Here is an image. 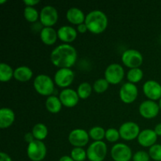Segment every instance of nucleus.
I'll return each instance as SVG.
<instances>
[{
    "mask_svg": "<svg viewBox=\"0 0 161 161\" xmlns=\"http://www.w3.org/2000/svg\"><path fill=\"white\" fill-rule=\"evenodd\" d=\"M50 61L59 69H70L77 60V51L70 44H61L50 53Z\"/></svg>",
    "mask_w": 161,
    "mask_h": 161,
    "instance_id": "f257e3e1",
    "label": "nucleus"
},
{
    "mask_svg": "<svg viewBox=\"0 0 161 161\" xmlns=\"http://www.w3.org/2000/svg\"><path fill=\"white\" fill-rule=\"evenodd\" d=\"M85 24L88 31L93 34H101L108 26V17L102 10L94 9L88 13L85 19Z\"/></svg>",
    "mask_w": 161,
    "mask_h": 161,
    "instance_id": "f03ea898",
    "label": "nucleus"
},
{
    "mask_svg": "<svg viewBox=\"0 0 161 161\" xmlns=\"http://www.w3.org/2000/svg\"><path fill=\"white\" fill-rule=\"evenodd\" d=\"M33 86L36 92L42 96H51L54 92V81L48 75L39 74L35 78Z\"/></svg>",
    "mask_w": 161,
    "mask_h": 161,
    "instance_id": "7ed1b4c3",
    "label": "nucleus"
},
{
    "mask_svg": "<svg viewBox=\"0 0 161 161\" xmlns=\"http://www.w3.org/2000/svg\"><path fill=\"white\" fill-rule=\"evenodd\" d=\"M86 155L90 161H103L107 155V145L103 141L94 142L87 148Z\"/></svg>",
    "mask_w": 161,
    "mask_h": 161,
    "instance_id": "20e7f679",
    "label": "nucleus"
},
{
    "mask_svg": "<svg viewBox=\"0 0 161 161\" xmlns=\"http://www.w3.org/2000/svg\"><path fill=\"white\" fill-rule=\"evenodd\" d=\"M27 155L31 161H42L47 155V147L42 141L34 140L28 144Z\"/></svg>",
    "mask_w": 161,
    "mask_h": 161,
    "instance_id": "39448f33",
    "label": "nucleus"
},
{
    "mask_svg": "<svg viewBox=\"0 0 161 161\" xmlns=\"http://www.w3.org/2000/svg\"><path fill=\"white\" fill-rule=\"evenodd\" d=\"M124 68L117 63H113L106 68L105 71V79L109 84L116 85L120 83L124 77Z\"/></svg>",
    "mask_w": 161,
    "mask_h": 161,
    "instance_id": "423d86ee",
    "label": "nucleus"
},
{
    "mask_svg": "<svg viewBox=\"0 0 161 161\" xmlns=\"http://www.w3.org/2000/svg\"><path fill=\"white\" fill-rule=\"evenodd\" d=\"M124 65L130 69L139 68L143 62L142 54L135 49H128L123 53L121 57Z\"/></svg>",
    "mask_w": 161,
    "mask_h": 161,
    "instance_id": "0eeeda50",
    "label": "nucleus"
},
{
    "mask_svg": "<svg viewBox=\"0 0 161 161\" xmlns=\"http://www.w3.org/2000/svg\"><path fill=\"white\" fill-rule=\"evenodd\" d=\"M39 19L44 27H52L58 21V10L53 6H45L39 13Z\"/></svg>",
    "mask_w": 161,
    "mask_h": 161,
    "instance_id": "6e6552de",
    "label": "nucleus"
},
{
    "mask_svg": "<svg viewBox=\"0 0 161 161\" xmlns=\"http://www.w3.org/2000/svg\"><path fill=\"white\" fill-rule=\"evenodd\" d=\"M111 157L114 161H130L133 157L131 149L124 143H117L111 149Z\"/></svg>",
    "mask_w": 161,
    "mask_h": 161,
    "instance_id": "1a4fd4ad",
    "label": "nucleus"
},
{
    "mask_svg": "<svg viewBox=\"0 0 161 161\" xmlns=\"http://www.w3.org/2000/svg\"><path fill=\"white\" fill-rule=\"evenodd\" d=\"M120 138L125 141H132L138 138L140 134V127L136 123L128 121L125 122L119 127V129Z\"/></svg>",
    "mask_w": 161,
    "mask_h": 161,
    "instance_id": "9d476101",
    "label": "nucleus"
},
{
    "mask_svg": "<svg viewBox=\"0 0 161 161\" xmlns=\"http://www.w3.org/2000/svg\"><path fill=\"white\" fill-rule=\"evenodd\" d=\"M138 95V87L134 83H126L119 89V97L126 104H130L135 102Z\"/></svg>",
    "mask_w": 161,
    "mask_h": 161,
    "instance_id": "9b49d317",
    "label": "nucleus"
},
{
    "mask_svg": "<svg viewBox=\"0 0 161 161\" xmlns=\"http://www.w3.org/2000/svg\"><path fill=\"white\" fill-rule=\"evenodd\" d=\"M75 79V73L71 69H59L54 74V83L60 87L70 86Z\"/></svg>",
    "mask_w": 161,
    "mask_h": 161,
    "instance_id": "f8f14e48",
    "label": "nucleus"
},
{
    "mask_svg": "<svg viewBox=\"0 0 161 161\" xmlns=\"http://www.w3.org/2000/svg\"><path fill=\"white\" fill-rule=\"evenodd\" d=\"M89 133L83 129H74L69 133V142L74 147H83L89 142Z\"/></svg>",
    "mask_w": 161,
    "mask_h": 161,
    "instance_id": "ddd939ff",
    "label": "nucleus"
},
{
    "mask_svg": "<svg viewBox=\"0 0 161 161\" xmlns=\"http://www.w3.org/2000/svg\"><path fill=\"white\" fill-rule=\"evenodd\" d=\"M159 105L152 100H146L142 102L138 108L140 115L146 119H153L158 115L160 111Z\"/></svg>",
    "mask_w": 161,
    "mask_h": 161,
    "instance_id": "4468645a",
    "label": "nucleus"
},
{
    "mask_svg": "<svg viewBox=\"0 0 161 161\" xmlns=\"http://www.w3.org/2000/svg\"><path fill=\"white\" fill-rule=\"evenodd\" d=\"M143 92L152 101L160 100L161 97V85L156 80H147L143 84Z\"/></svg>",
    "mask_w": 161,
    "mask_h": 161,
    "instance_id": "2eb2a0df",
    "label": "nucleus"
},
{
    "mask_svg": "<svg viewBox=\"0 0 161 161\" xmlns=\"http://www.w3.org/2000/svg\"><path fill=\"white\" fill-rule=\"evenodd\" d=\"M59 98L64 106L72 108L78 104L80 97L77 94V91L71 88H65L61 91Z\"/></svg>",
    "mask_w": 161,
    "mask_h": 161,
    "instance_id": "dca6fc26",
    "label": "nucleus"
},
{
    "mask_svg": "<svg viewBox=\"0 0 161 161\" xmlns=\"http://www.w3.org/2000/svg\"><path fill=\"white\" fill-rule=\"evenodd\" d=\"M157 141V135L154 130L145 129L140 132L138 137V142L143 147H149L156 144Z\"/></svg>",
    "mask_w": 161,
    "mask_h": 161,
    "instance_id": "f3484780",
    "label": "nucleus"
},
{
    "mask_svg": "<svg viewBox=\"0 0 161 161\" xmlns=\"http://www.w3.org/2000/svg\"><path fill=\"white\" fill-rule=\"evenodd\" d=\"M58 36L64 42H72L76 39L77 31L72 26L63 25L58 30Z\"/></svg>",
    "mask_w": 161,
    "mask_h": 161,
    "instance_id": "a211bd4d",
    "label": "nucleus"
},
{
    "mask_svg": "<svg viewBox=\"0 0 161 161\" xmlns=\"http://www.w3.org/2000/svg\"><path fill=\"white\" fill-rule=\"evenodd\" d=\"M15 120V113L11 108L3 107L0 109V128H8Z\"/></svg>",
    "mask_w": 161,
    "mask_h": 161,
    "instance_id": "6ab92c4d",
    "label": "nucleus"
},
{
    "mask_svg": "<svg viewBox=\"0 0 161 161\" xmlns=\"http://www.w3.org/2000/svg\"><path fill=\"white\" fill-rule=\"evenodd\" d=\"M58 38V31L52 27H43L41 29L40 39L46 45L50 46L54 44Z\"/></svg>",
    "mask_w": 161,
    "mask_h": 161,
    "instance_id": "aec40b11",
    "label": "nucleus"
},
{
    "mask_svg": "<svg viewBox=\"0 0 161 161\" xmlns=\"http://www.w3.org/2000/svg\"><path fill=\"white\" fill-rule=\"evenodd\" d=\"M66 18H67L68 21H69L70 23L79 25L80 24L84 23L86 16L80 9L77 7H72L67 10Z\"/></svg>",
    "mask_w": 161,
    "mask_h": 161,
    "instance_id": "412c9836",
    "label": "nucleus"
},
{
    "mask_svg": "<svg viewBox=\"0 0 161 161\" xmlns=\"http://www.w3.org/2000/svg\"><path fill=\"white\" fill-rule=\"evenodd\" d=\"M32 75V70L28 66H20L14 69V77L19 82L25 83L28 81L31 80Z\"/></svg>",
    "mask_w": 161,
    "mask_h": 161,
    "instance_id": "4be33fe9",
    "label": "nucleus"
},
{
    "mask_svg": "<svg viewBox=\"0 0 161 161\" xmlns=\"http://www.w3.org/2000/svg\"><path fill=\"white\" fill-rule=\"evenodd\" d=\"M62 105L59 97L55 95L50 96L46 100V107L47 110L51 113H59L62 108Z\"/></svg>",
    "mask_w": 161,
    "mask_h": 161,
    "instance_id": "5701e85b",
    "label": "nucleus"
},
{
    "mask_svg": "<svg viewBox=\"0 0 161 161\" xmlns=\"http://www.w3.org/2000/svg\"><path fill=\"white\" fill-rule=\"evenodd\" d=\"M31 132L34 135L35 139L42 142V140L45 139L48 135V129L45 124L39 123L33 127Z\"/></svg>",
    "mask_w": 161,
    "mask_h": 161,
    "instance_id": "b1692460",
    "label": "nucleus"
},
{
    "mask_svg": "<svg viewBox=\"0 0 161 161\" xmlns=\"http://www.w3.org/2000/svg\"><path fill=\"white\" fill-rule=\"evenodd\" d=\"M14 70L12 67L6 63H1L0 64V80L1 82H8L14 76Z\"/></svg>",
    "mask_w": 161,
    "mask_h": 161,
    "instance_id": "393cba45",
    "label": "nucleus"
},
{
    "mask_svg": "<svg viewBox=\"0 0 161 161\" xmlns=\"http://www.w3.org/2000/svg\"><path fill=\"white\" fill-rule=\"evenodd\" d=\"M127 78L130 83L135 84L143 78V71L139 68L130 69L127 73Z\"/></svg>",
    "mask_w": 161,
    "mask_h": 161,
    "instance_id": "a878e982",
    "label": "nucleus"
},
{
    "mask_svg": "<svg viewBox=\"0 0 161 161\" xmlns=\"http://www.w3.org/2000/svg\"><path fill=\"white\" fill-rule=\"evenodd\" d=\"M92 89L93 87L89 83L83 82L79 85L78 88H77V94H78L80 98L86 99L91 96Z\"/></svg>",
    "mask_w": 161,
    "mask_h": 161,
    "instance_id": "bb28decb",
    "label": "nucleus"
},
{
    "mask_svg": "<svg viewBox=\"0 0 161 161\" xmlns=\"http://www.w3.org/2000/svg\"><path fill=\"white\" fill-rule=\"evenodd\" d=\"M89 136L94 140V142L102 141L104 138H105V130L103 127L100 126H94L89 130Z\"/></svg>",
    "mask_w": 161,
    "mask_h": 161,
    "instance_id": "cd10ccee",
    "label": "nucleus"
},
{
    "mask_svg": "<svg viewBox=\"0 0 161 161\" xmlns=\"http://www.w3.org/2000/svg\"><path fill=\"white\" fill-rule=\"evenodd\" d=\"M24 17L28 22H36L39 17V13L32 6H26L24 9Z\"/></svg>",
    "mask_w": 161,
    "mask_h": 161,
    "instance_id": "c85d7f7f",
    "label": "nucleus"
},
{
    "mask_svg": "<svg viewBox=\"0 0 161 161\" xmlns=\"http://www.w3.org/2000/svg\"><path fill=\"white\" fill-rule=\"evenodd\" d=\"M71 157L75 161H84L87 158L86 151L81 147H75L71 151Z\"/></svg>",
    "mask_w": 161,
    "mask_h": 161,
    "instance_id": "c756f323",
    "label": "nucleus"
},
{
    "mask_svg": "<svg viewBox=\"0 0 161 161\" xmlns=\"http://www.w3.org/2000/svg\"><path fill=\"white\" fill-rule=\"evenodd\" d=\"M108 85H109V83H108V81L105 78H100L94 83L93 89L94 90L96 93L101 94V93H104L108 90Z\"/></svg>",
    "mask_w": 161,
    "mask_h": 161,
    "instance_id": "7c9ffc66",
    "label": "nucleus"
},
{
    "mask_svg": "<svg viewBox=\"0 0 161 161\" xmlns=\"http://www.w3.org/2000/svg\"><path fill=\"white\" fill-rule=\"evenodd\" d=\"M149 154L150 158L155 161H161V145L155 144L149 148Z\"/></svg>",
    "mask_w": 161,
    "mask_h": 161,
    "instance_id": "2f4dec72",
    "label": "nucleus"
},
{
    "mask_svg": "<svg viewBox=\"0 0 161 161\" xmlns=\"http://www.w3.org/2000/svg\"><path fill=\"white\" fill-rule=\"evenodd\" d=\"M120 137L119 130H116V128H108L105 130V138L110 142H115L118 141Z\"/></svg>",
    "mask_w": 161,
    "mask_h": 161,
    "instance_id": "473e14b6",
    "label": "nucleus"
},
{
    "mask_svg": "<svg viewBox=\"0 0 161 161\" xmlns=\"http://www.w3.org/2000/svg\"><path fill=\"white\" fill-rule=\"evenodd\" d=\"M133 161H149L150 160V156L149 153L146 151L140 150L135 153L132 157Z\"/></svg>",
    "mask_w": 161,
    "mask_h": 161,
    "instance_id": "72a5a7b5",
    "label": "nucleus"
},
{
    "mask_svg": "<svg viewBox=\"0 0 161 161\" xmlns=\"http://www.w3.org/2000/svg\"><path fill=\"white\" fill-rule=\"evenodd\" d=\"M35 139V137L34 135H33L32 132H28V133H26L25 135V141L27 142L29 144V143H31V142H33Z\"/></svg>",
    "mask_w": 161,
    "mask_h": 161,
    "instance_id": "f704fd0d",
    "label": "nucleus"
},
{
    "mask_svg": "<svg viewBox=\"0 0 161 161\" xmlns=\"http://www.w3.org/2000/svg\"><path fill=\"white\" fill-rule=\"evenodd\" d=\"M23 3L26 5V6H32L34 7V6L37 5L39 3V0H24Z\"/></svg>",
    "mask_w": 161,
    "mask_h": 161,
    "instance_id": "c9c22d12",
    "label": "nucleus"
},
{
    "mask_svg": "<svg viewBox=\"0 0 161 161\" xmlns=\"http://www.w3.org/2000/svg\"><path fill=\"white\" fill-rule=\"evenodd\" d=\"M87 27H86V24L83 23L80 24V25H77V31L80 33H85L86 31H87Z\"/></svg>",
    "mask_w": 161,
    "mask_h": 161,
    "instance_id": "e433bc0d",
    "label": "nucleus"
},
{
    "mask_svg": "<svg viewBox=\"0 0 161 161\" xmlns=\"http://www.w3.org/2000/svg\"><path fill=\"white\" fill-rule=\"evenodd\" d=\"M0 161H12L11 157L4 152L0 153Z\"/></svg>",
    "mask_w": 161,
    "mask_h": 161,
    "instance_id": "4c0bfd02",
    "label": "nucleus"
},
{
    "mask_svg": "<svg viewBox=\"0 0 161 161\" xmlns=\"http://www.w3.org/2000/svg\"><path fill=\"white\" fill-rule=\"evenodd\" d=\"M154 131L156 132L157 136H161V123L156 125L155 128H154Z\"/></svg>",
    "mask_w": 161,
    "mask_h": 161,
    "instance_id": "58836bf2",
    "label": "nucleus"
},
{
    "mask_svg": "<svg viewBox=\"0 0 161 161\" xmlns=\"http://www.w3.org/2000/svg\"><path fill=\"white\" fill-rule=\"evenodd\" d=\"M59 161H75V160L71 157V156L70 157H69V156H63V157H61V158H60Z\"/></svg>",
    "mask_w": 161,
    "mask_h": 161,
    "instance_id": "ea45409f",
    "label": "nucleus"
},
{
    "mask_svg": "<svg viewBox=\"0 0 161 161\" xmlns=\"http://www.w3.org/2000/svg\"><path fill=\"white\" fill-rule=\"evenodd\" d=\"M158 105H159V107H160V108L161 109V97H160V100H159V103H158Z\"/></svg>",
    "mask_w": 161,
    "mask_h": 161,
    "instance_id": "a19ab883",
    "label": "nucleus"
},
{
    "mask_svg": "<svg viewBox=\"0 0 161 161\" xmlns=\"http://www.w3.org/2000/svg\"><path fill=\"white\" fill-rule=\"evenodd\" d=\"M6 3V0H1V1H0V4H3V3Z\"/></svg>",
    "mask_w": 161,
    "mask_h": 161,
    "instance_id": "79ce46f5",
    "label": "nucleus"
}]
</instances>
